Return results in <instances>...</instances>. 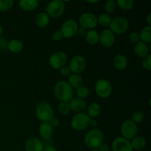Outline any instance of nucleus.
<instances>
[{"mask_svg": "<svg viewBox=\"0 0 151 151\" xmlns=\"http://www.w3.org/2000/svg\"><path fill=\"white\" fill-rule=\"evenodd\" d=\"M54 94L60 102H69L74 98V89L66 81H60L55 85Z\"/></svg>", "mask_w": 151, "mask_h": 151, "instance_id": "obj_1", "label": "nucleus"}, {"mask_svg": "<svg viewBox=\"0 0 151 151\" xmlns=\"http://www.w3.org/2000/svg\"><path fill=\"white\" fill-rule=\"evenodd\" d=\"M104 139L105 137L103 131L97 128H94L86 134L84 143L88 148L95 150L98 149V147L104 142Z\"/></svg>", "mask_w": 151, "mask_h": 151, "instance_id": "obj_2", "label": "nucleus"}, {"mask_svg": "<svg viewBox=\"0 0 151 151\" xmlns=\"http://www.w3.org/2000/svg\"><path fill=\"white\" fill-rule=\"evenodd\" d=\"M35 114L38 119L42 122H50L55 116L52 106L47 102H40L36 105Z\"/></svg>", "mask_w": 151, "mask_h": 151, "instance_id": "obj_3", "label": "nucleus"}, {"mask_svg": "<svg viewBox=\"0 0 151 151\" xmlns=\"http://www.w3.org/2000/svg\"><path fill=\"white\" fill-rule=\"evenodd\" d=\"M90 119L91 118L87 115L86 113H77L71 119V126L77 131H84L89 126Z\"/></svg>", "mask_w": 151, "mask_h": 151, "instance_id": "obj_4", "label": "nucleus"}, {"mask_svg": "<svg viewBox=\"0 0 151 151\" xmlns=\"http://www.w3.org/2000/svg\"><path fill=\"white\" fill-rule=\"evenodd\" d=\"M94 90L98 97L100 98L106 99L111 95L113 87L109 81L106 79H100L96 81Z\"/></svg>", "mask_w": 151, "mask_h": 151, "instance_id": "obj_5", "label": "nucleus"}, {"mask_svg": "<svg viewBox=\"0 0 151 151\" xmlns=\"http://www.w3.org/2000/svg\"><path fill=\"white\" fill-rule=\"evenodd\" d=\"M66 4L65 1L62 0H55L52 1L47 4L45 8V13L48 14L50 17L58 18L64 13Z\"/></svg>", "mask_w": 151, "mask_h": 151, "instance_id": "obj_6", "label": "nucleus"}, {"mask_svg": "<svg viewBox=\"0 0 151 151\" xmlns=\"http://www.w3.org/2000/svg\"><path fill=\"white\" fill-rule=\"evenodd\" d=\"M78 25L87 30L94 29L97 26V16L91 12H86L81 15L78 19Z\"/></svg>", "mask_w": 151, "mask_h": 151, "instance_id": "obj_7", "label": "nucleus"}, {"mask_svg": "<svg viewBox=\"0 0 151 151\" xmlns=\"http://www.w3.org/2000/svg\"><path fill=\"white\" fill-rule=\"evenodd\" d=\"M137 133H138L137 124L133 122L131 119H127L122 122L121 125L122 137L128 140H131L137 137Z\"/></svg>", "mask_w": 151, "mask_h": 151, "instance_id": "obj_8", "label": "nucleus"}, {"mask_svg": "<svg viewBox=\"0 0 151 151\" xmlns=\"http://www.w3.org/2000/svg\"><path fill=\"white\" fill-rule=\"evenodd\" d=\"M110 30L114 34H123L129 28V22L128 19L122 16H118L112 19L110 24Z\"/></svg>", "mask_w": 151, "mask_h": 151, "instance_id": "obj_9", "label": "nucleus"}, {"mask_svg": "<svg viewBox=\"0 0 151 151\" xmlns=\"http://www.w3.org/2000/svg\"><path fill=\"white\" fill-rule=\"evenodd\" d=\"M67 61V55L62 51L55 52L49 58V64L54 69H61L63 66H66Z\"/></svg>", "mask_w": 151, "mask_h": 151, "instance_id": "obj_10", "label": "nucleus"}, {"mask_svg": "<svg viewBox=\"0 0 151 151\" xmlns=\"http://www.w3.org/2000/svg\"><path fill=\"white\" fill-rule=\"evenodd\" d=\"M79 25L78 22L74 19H68L64 22L60 27V32L63 35V38H72L77 35Z\"/></svg>", "mask_w": 151, "mask_h": 151, "instance_id": "obj_11", "label": "nucleus"}, {"mask_svg": "<svg viewBox=\"0 0 151 151\" xmlns=\"http://www.w3.org/2000/svg\"><path fill=\"white\" fill-rule=\"evenodd\" d=\"M69 66L72 74L80 75L83 72L86 68V60L83 56L77 55L71 58Z\"/></svg>", "mask_w": 151, "mask_h": 151, "instance_id": "obj_12", "label": "nucleus"}, {"mask_svg": "<svg viewBox=\"0 0 151 151\" xmlns=\"http://www.w3.org/2000/svg\"><path fill=\"white\" fill-rule=\"evenodd\" d=\"M112 151H133L131 142L122 137H116L111 144Z\"/></svg>", "mask_w": 151, "mask_h": 151, "instance_id": "obj_13", "label": "nucleus"}, {"mask_svg": "<svg viewBox=\"0 0 151 151\" xmlns=\"http://www.w3.org/2000/svg\"><path fill=\"white\" fill-rule=\"evenodd\" d=\"M116 41V36L115 34L109 29H103L100 34V40L99 42L106 48L111 47L114 44Z\"/></svg>", "mask_w": 151, "mask_h": 151, "instance_id": "obj_14", "label": "nucleus"}, {"mask_svg": "<svg viewBox=\"0 0 151 151\" xmlns=\"http://www.w3.org/2000/svg\"><path fill=\"white\" fill-rule=\"evenodd\" d=\"M44 147L43 142L35 137L27 139L24 144L26 151H44Z\"/></svg>", "mask_w": 151, "mask_h": 151, "instance_id": "obj_15", "label": "nucleus"}, {"mask_svg": "<svg viewBox=\"0 0 151 151\" xmlns=\"http://www.w3.org/2000/svg\"><path fill=\"white\" fill-rule=\"evenodd\" d=\"M38 134L44 140L50 139L53 134V128L49 122H42L38 127Z\"/></svg>", "mask_w": 151, "mask_h": 151, "instance_id": "obj_16", "label": "nucleus"}, {"mask_svg": "<svg viewBox=\"0 0 151 151\" xmlns=\"http://www.w3.org/2000/svg\"><path fill=\"white\" fill-rule=\"evenodd\" d=\"M69 106H70L71 110L73 111L80 113L83 112V111L86 109V103L84 100L78 97L72 98L70 101L69 102Z\"/></svg>", "mask_w": 151, "mask_h": 151, "instance_id": "obj_17", "label": "nucleus"}, {"mask_svg": "<svg viewBox=\"0 0 151 151\" xmlns=\"http://www.w3.org/2000/svg\"><path fill=\"white\" fill-rule=\"evenodd\" d=\"M128 59L123 55H116L113 58V66L119 71H123L128 66Z\"/></svg>", "mask_w": 151, "mask_h": 151, "instance_id": "obj_18", "label": "nucleus"}, {"mask_svg": "<svg viewBox=\"0 0 151 151\" xmlns=\"http://www.w3.org/2000/svg\"><path fill=\"white\" fill-rule=\"evenodd\" d=\"M134 52L139 58H144L149 55V47L147 44L139 41L134 46Z\"/></svg>", "mask_w": 151, "mask_h": 151, "instance_id": "obj_19", "label": "nucleus"}, {"mask_svg": "<svg viewBox=\"0 0 151 151\" xmlns=\"http://www.w3.org/2000/svg\"><path fill=\"white\" fill-rule=\"evenodd\" d=\"M23 43L22 41H20L19 39H12L7 43V49L12 53H17L21 52L23 50Z\"/></svg>", "mask_w": 151, "mask_h": 151, "instance_id": "obj_20", "label": "nucleus"}, {"mask_svg": "<svg viewBox=\"0 0 151 151\" xmlns=\"http://www.w3.org/2000/svg\"><path fill=\"white\" fill-rule=\"evenodd\" d=\"M39 2L37 0H21L19 2V5L21 9L24 11H32L38 7Z\"/></svg>", "mask_w": 151, "mask_h": 151, "instance_id": "obj_21", "label": "nucleus"}, {"mask_svg": "<svg viewBox=\"0 0 151 151\" xmlns=\"http://www.w3.org/2000/svg\"><path fill=\"white\" fill-rule=\"evenodd\" d=\"M50 22V17L45 12L38 13L35 17V24L40 28L46 27Z\"/></svg>", "mask_w": 151, "mask_h": 151, "instance_id": "obj_22", "label": "nucleus"}, {"mask_svg": "<svg viewBox=\"0 0 151 151\" xmlns=\"http://www.w3.org/2000/svg\"><path fill=\"white\" fill-rule=\"evenodd\" d=\"M67 82L73 89H77L83 86V80L82 77L78 74H71L69 76V81Z\"/></svg>", "mask_w": 151, "mask_h": 151, "instance_id": "obj_23", "label": "nucleus"}, {"mask_svg": "<svg viewBox=\"0 0 151 151\" xmlns=\"http://www.w3.org/2000/svg\"><path fill=\"white\" fill-rule=\"evenodd\" d=\"M86 41L90 45H95L98 44L100 40V33L95 29L87 30L86 35L85 36Z\"/></svg>", "mask_w": 151, "mask_h": 151, "instance_id": "obj_24", "label": "nucleus"}, {"mask_svg": "<svg viewBox=\"0 0 151 151\" xmlns=\"http://www.w3.org/2000/svg\"><path fill=\"white\" fill-rule=\"evenodd\" d=\"M101 107L97 103H92L87 108V115L91 119H95L101 114Z\"/></svg>", "mask_w": 151, "mask_h": 151, "instance_id": "obj_25", "label": "nucleus"}, {"mask_svg": "<svg viewBox=\"0 0 151 151\" xmlns=\"http://www.w3.org/2000/svg\"><path fill=\"white\" fill-rule=\"evenodd\" d=\"M146 144V140L144 137H134L133 139H131V145L132 147L133 150H142L145 147Z\"/></svg>", "mask_w": 151, "mask_h": 151, "instance_id": "obj_26", "label": "nucleus"}, {"mask_svg": "<svg viewBox=\"0 0 151 151\" xmlns=\"http://www.w3.org/2000/svg\"><path fill=\"white\" fill-rule=\"evenodd\" d=\"M140 41L148 44L151 42V27L145 26L142 28L139 33Z\"/></svg>", "mask_w": 151, "mask_h": 151, "instance_id": "obj_27", "label": "nucleus"}, {"mask_svg": "<svg viewBox=\"0 0 151 151\" xmlns=\"http://www.w3.org/2000/svg\"><path fill=\"white\" fill-rule=\"evenodd\" d=\"M111 21V17L108 13H101L97 17V24H99L102 27L110 26Z\"/></svg>", "mask_w": 151, "mask_h": 151, "instance_id": "obj_28", "label": "nucleus"}, {"mask_svg": "<svg viewBox=\"0 0 151 151\" xmlns=\"http://www.w3.org/2000/svg\"><path fill=\"white\" fill-rule=\"evenodd\" d=\"M116 5L123 10H130L134 7V1L133 0H117Z\"/></svg>", "mask_w": 151, "mask_h": 151, "instance_id": "obj_29", "label": "nucleus"}, {"mask_svg": "<svg viewBox=\"0 0 151 151\" xmlns=\"http://www.w3.org/2000/svg\"><path fill=\"white\" fill-rule=\"evenodd\" d=\"M58 111L59 114L63 116L69 114L71 111L69 102H60L58 106Z\"/></svg>", "mask_w": 151, "mask_h": 151, "instance_id": "obj_30", "label": "nucleus"}, {"mask_svg": "<svg viewBox=\"0 0 151 151\" xmlns=\"http://www.w3.org/2000/svg\"><path fill=\"white\" fill-rule=\"evenodd\" d=\"M89 92L90 91L88 88V87L85 86H81L80 88H77L76 91H75L77 97L83 99V100L86 98V97L89 95Z\"/></svg>", "mask_w": 151, "mask_h": 151, "instance_id": "obj_31", "label": "nucleus"}, {"mask_svg": "<svg viewBox=\"0 0 151 151\" xmlns=\"http://www.w3.org/2000/svg\"><path fill=\"white\" fill-rule=\"evenodd\" d=\"M116 7H117V5H116V1L114 0H108L104 5V8L108 14L114 13L115 10H116Z\"/></svg>", "mask_w": 151, "mask_h": 151, "instance_id": "obj_32", "label": "nucleus"}, {"mask_svg": "<svg viewBox=\"0 0 151 151\" xmlns=\"http://www.w3.org/2000/svg\"><path fill=\"white\" fill-rule=\"evenodd\" d=\"M144 113H143V111L139 110L135 111L132 114V115H131V120L134 122H135L136 124L140 123V122L144 119Z\"/></svg>", "mask_w": 151, "mask_h": 151, "instance_id": "obj_33", "label": "nucleus"}, {"mask_svg": "<svg viewBox=\"0 0 151 151\" xmlns=\"http://www.w3.org/2000/svg\"><path fill=\"white\" fill-rule=\"evenodd\" d=\"M13 0H0V12H4L10 10L13 5Z\"/></svg>", "mask_w": 151, "mask_h": 151, "instance_id": "obj_34", "label": "nucleus"}, {"mask_svg": "<svg viewBox=\"0 0 151 151\" xmlns=\"http://www.w3.org/2000/svg\"><path fill=\"white\" fill-rule=\"evenodd\" d=\"M142 65L143 68H144L145 69H146V70H147V71L150 70L151 69V56L150 54L142 59Z\"/></svg>", "mask_w": 151, "mask_h": 151, "instance_id": "obj_35", "label": "nucleus"}, {"mask_svg": "<svg viewBox=\"0 0 151 151\" xmlns=\"http://www.w3.org/2000/svg\"><path fill=\"white\" fill-rule=\"evenodd\" d=\"M128 39H129L130 42L132 44H137L139 41H140V37H139V32H132L129 34L128 36Z\"/></svg>", "mask_w": 151, "mask_h": 151, "instance_id": "obj_36", "label": "nucleus"}, {"mask_svg": "<svg viewBox=\"0 0 151 151\" xmlns=\"http://www.w3.org/2000/svg\"><path fill=\"white\" fill-rule=\"evenodd\" d=\"M60 72L61 74V75L65 77H68L72 74V72H71V69L69 68V66H64L60 69Z\"/></svg>", "mask_w": 151, "mask_h": 151, "instance_id": "obj_37", "label": "nucleus"}, {"mask_svg": "<svg viewBox=\"0 0 151 151\" xmlns=\"http://www.w3.org/2000/svg\"><path fill=\"white\" fill-rule=\"evenodd\" d=\"M63 38V35L60 29L55 30L52 34V39L55 41H59Z\"/></svg>", "mask_w": 151, "mask_h": 151, "instance_id": "obj_38", "label": "nucleus"}, {"mask_svg": "<svg viewBox=\"0 0 151 151\" xmlns=\"http://www.w3.org/2000/svg\"><path fill=\"white\" fill-rule=\"evenodd\" d=\"M7 41L3 37H0V50H4L7 49Z\"/></svg>", "mask_w": 151, "mask_h": 151, "instance_id": "obj_39", "label": "nucleus"}, {"mask_svg": "<svg viewBox=\"0 0 151 151\" xmlns=\"http://www.w3.org/2000/svg\"><path fill=\"white\" fill-rule=\"evenodd\" d=\"M49 123L51 125V126L52 127V128H58V127L59 126L60 122H59V120L58 118H56L55 116H54V117H53L52 119L50 121V122H49Z\"/></svg>", "mask_w": 151, "mask_h": 151, "instance_id": "obj_40", "label": "nucleus"}, {"mask_svg": "<svg viewBox=\"0 0 151 151\" xmlns=\"http://www.w3.org/2000/svg\"><path fill=\"white\" fill-rule=\"evenodd\" d=\"M86 32H87L86 29L79 27H78V31H77V35L80 37H85L86 35Z\"/></svg>", "mask_w": 151, "mask_h": 151, "instance_id": "obj_41", "label": "nucleus"}, {"mask_svg": "<svg viewBox=\"0 0 151 151\" xmlns=\"http://www.w3.org/2000/svg\"><path fill=\"white\" fill-rule=\"evenodd\" d=\"M99 151H110V147L108 144L103 142L97 149Z\"/></svg>", "mask_w": 151, "mask_h": 151, "instance_id": "obj_42", "label": "nucleus"}, {"mask_svg": "<svg viewBox=\"0 0 151 151\" xmlns=\"http://www.w3.org/2000/svg\"><path fill=\"white\" fill-rule=\"evenodd\" d=\"M98 125V121L95 119H91L89 122V126L92 127V128H95Z\"/></svg>", "mask_w": 151, "mask_h": 151, "instance_id": "obj_43", "label": "nucleus"}, {"mask_svg": "<svg viewBox=\"0 0 151 151\" xmlns=\"http://www.w3.org/2000/svg\"><path fill=\"white\" fill-rule=\"evenodd\" d=\"M44 151H58L54 146H47L44 147Z\"/></svg>", "mask_w": 151, "mask_h": 151, "instance_id": "obj_44", "label": "nucleus"}, {"mask_svg": "<svg viewBox=\"0 0 151 151\" xmlns=\"http://www.w3.org/2000/svg\"><path fill=\"white\" fill-rule=\"evenodd\" d=\"M146 22L148 24V26H150L151 25V13H148V15L146 17Z\"/></svg>", "mask_w": 151, "mask_h": 151, "instance_id": "obj_45", "label": "nucleus"}, {"mask_svg": "<svg viewBox=\"0 0 151 151\" xmlns=\"http://www.w3.org/2000/svg\"><path fill=\"white\" fill-rule=\"evenodd\" d=\"M86 2L90 3V4H96V3L99 2V0H95V1H86Z\"/></svg>", "mask_w": 151, "mask_h": 151, "instance_id": "obj_46", "label": "nucleus"}, {"mask_svg": "<svg viewBox=\"0 0 151 151\" xmlns=\"http://www.w3.org/2000/svg\"><path fill=\"white\" fill-rule=\"evenodd\" d=\"M3 33V28L2 27H1V25H0V37H1V35H2Z\"/></svg>", "mask_w": 151, "mask_h": 151, "instance_id": "obj_47", "label": "nucleus"}, {"mask_svg": "<svg viewBox=\"0 0 151 151\" xmlns=\"http://www.w3.org/2000/svg\"><path fill=\"white\" fill-rule=\"evenodd\" d=\"M91 151H99V150H97V149H95V150H91Z\"/></svg>", "mask_w": 151, "mask_h": 151, "instance_id": "obj_48", "label": "nucleus"}]
</instances>
